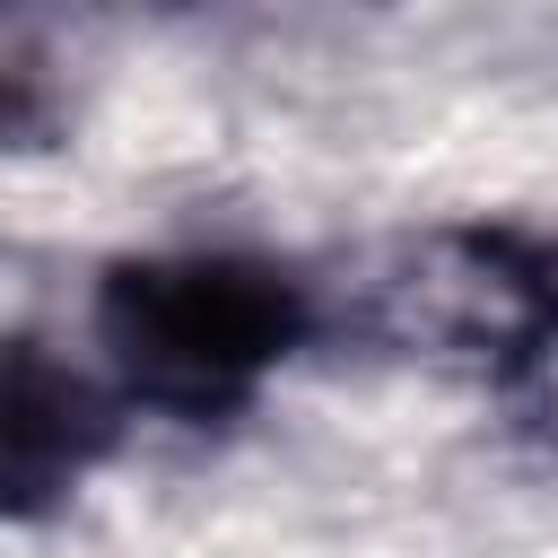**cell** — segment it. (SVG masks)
<instances>
[{
    "instance_id": "2",
    "label": "cell",
    "mask_w": 558,
    "mask_h": 558,
    "mask_svg": "<svg viewBox=\"0 0 558 558\" xmlns=\"http://www.w3.org/2000/svg\"><path fill=\"white\" fill-rule=\"evenodd\" d=\"M558 305V262L514 235H418L366 279V323L410 357H480L488 375Z\"/></svg>"
},
{
    "instance_id": "3",
    "label": "cell",
    "mask_w": 558,
    "mask_h": 558,
    "mask_svg": "<svg viewBox=\"0 0 558 558\" xmlns=\"http://www.w3.org/2000/svg\"><path fill=\"white\" fill-rule=\"evenodd\" d=\"M113 392L44 340H0V514H52L113 453Z\"/></svg>"
},
{
    "instance_id": "1",
    "label": "cell",
    "mask_w": 558,
    "mask_h": 558,
    "mask_svg": "<svg viewBox=\"0 0 558 558\" xmlns=\"http://www.w3.org/2000/svg\"><path fill=\"white\" fill-rule=\"evenodd\" d=\"M314 331L305 279L244 253H148L96 288V340L131 401L227 418Z\"/></svg>"
},
{
    "instance_id": "4",
    "label": "cell",
    "mask_w": 558,
    "mask_h": 558,
    "mask_svg": "<svg viewBox=\"0 0 558 558\" xmlns=\"http://www.w3.org/2000/svg\"><path fill=\"white\" fill-rule=\"evenodd\" d=\"M497 392L514 401V418L541 436V445H558V305L523 331V349L497 366Z\"/></svg>"
},
{
    "instance_id": "5",
    "label": "cell",
    "mask_w": 558,
    "mask_h": 558,
    "mask_svg": "<svg viewBox=\"0 0 558 558\" xmlns=\"http://www.w3.org/2000/svg\"><path fill=\"white\" fill-rule=\"evenodd\" d=\"M44 131H52V96H44V78L17 70V61H0V140H44Z\"/></svg>"
}]
</instances>
